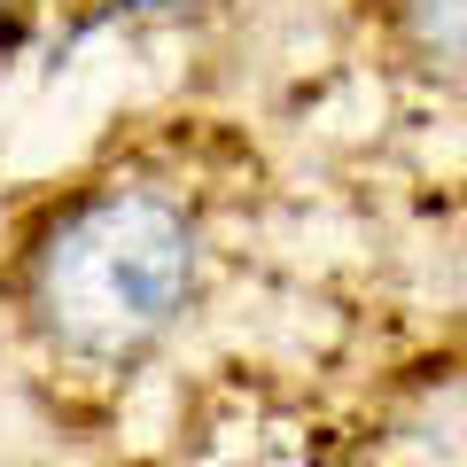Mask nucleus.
I'll return each instance as SVG.
<instances>
[{
  "instance_id": "nucleus-2",
  "label": "nucleus",
  "mask_w": 467,
  "mask_h": 467,
  "mask_svg": "<svg viewBox=\"0 0 467 467\" xmlns=\"http://www.w3.org/2000/svg\"><path fill=\"white\" fill-rule=\"evenodd\" d=\"M405 16H413V39L429 55L467 70V0H405Z\"/></svg>"
},
{
  "instance_id": "nucleus-1",
  "label": "nucleus",
  "mask_w": 467,
  "mask_h": 467,
  "mask_svg": "<svg viewBox=\"0 0 467 467\" xmlns=\"http://www.w3.org/2000/svg\"><path fill=\"white\" fill-rule=\"evenodd\" d=\"M187 288H195V226L140 187L78 202L47 234L32 273L47 335L70 350H94V358L156 343L180 319Z\"/></svg>"
},
{
  "instance_id": "nucleus-3",
  "label": "nucleus",
  "mask_w": 467,
  "mask_h": 467,
  "mask_svg": "<svg viewBox=\"0 0 467 467\" xmlns=\"http://www.w3.org/2000/svg\"><path fill=\"white\" fill-rule=\"evenodd\" d=\"M140 8H171V0H140Z\"/></svg>"
}]
</instances>
